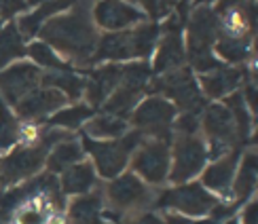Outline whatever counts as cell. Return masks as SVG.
<instances>
[{
    "label": "cell",
    "mask_w": 258,
    "mask_h": 224,
    "mask_svg": "<svg viewBox=\"0 0 258 224\" xmlns=\"http://www.w3.org/2000/svg\"><path fill=\"white\" fill-rule=\"evenodd\" d=\"M248 72L239 66H220L208 74H199V89L206 100H224L245 83Z\"/></svg>",
    "instance_id": "ac0fdd59"
},
{
    "label": "cell",
    "mask_w": 258,
    "mask_h": 224,
    "mask_svg": "<svg viewBox=\"0 0 258 224\" xmlns=\"http://www.w3.org/2000/svg\"><path fill=\"white\" fill-rule=\"evenodd\" d=\"M161 34L157 40V47L153 53V63L150 70L153 74H165L171 70H178L186 63V49H184V30L180 26L178 15L165 17Z\"/></svg>",
    "instance_id": "7c38bea8"
},
{
    "label": "cell",
    "mask_w": 258,
    "mask_h": 224,
    "mask_svg": "<svg viewBox=\"0 0 258 224\" xmlns=\"http://www.w3.org/2000/svg\"><path fill=\"white\" fill-rule=\"evenodd\" d=\"M256 3H258V0H256Z\"/></svg>",
    "instance_id": "b9f144b4"
},
{
    "label": "cell",
    "mask_w": 258,
    "mask_h": 224,
    "mask_svg": "<svg viewBox=\"0 0 258 224\" xmlns=\"http://www.w3.org/2000/svg\"><path fill=\"white\" fill-rule=\"evenodd\" d=\"M250 142H252V146L258 148V123H256V127H254L252 133H250Z\"/></svg>",
    "instance_id": "d590c367"
},
{
    "label": "cell",
    "mask_w": 258,
    "mask_h": 224,
    "mask_svg": "<svg viewBox=\"0 0 258 224\" xmlns=\"http://www.w3.org/2000/svg\"><path fill=\"white\" fill-rule=\"evenodd\" d=\"M102 195L106 203V222L119 224L123 218L153 209L157 190L127 169L102 186Z\"/></svg>",
    "instance_id": "3957f363"
},
{
    "label": "cell",
    "mask_w": 258,
    "mask_h": 224,
    "mask_svg": "<svg viewBox=\"0 0 258 224\" xmlns=\"http://www.w3.org/2000/svg\"><path fill=\"white\" fill-rule=\"evenodd\" d=\"M218 34V15L210 7H197L192 11L184 30L186 61L192 72L208 74L222 66V61L214 55V42H216Z\"/></svg>",
    "instance_id": "277c9868"
},
{
    "label": "cell",
    "mask_w": 258,
    "mask_h": 224,
    "mask_svg": "<svg viewBox=\"0 0 258 224\" xmlns=\"http://www.w3.org/2000/svg\"><path fill=\"white\" fill-rule=\"evenodd\" d=\"M40 81H42V70L36 68L32 61L28 59L15 61L0 70V98L13 108L28 93L40 87Z\"/></svg>",
    "instance_id": "5bb4252c"
},
{
    "label": "cell",
    "mask_w": 258,
    "mask_h": 224,
    "mask_svg": "<svg viewBox=\"0 0 258 224\" xmlns=\"http://www.w3.org/2000/svg\"><path fill=\"white\" fill-rule=\"evenodd\" d=\"M171 151V167H169V182L171 184H186L192 182L206 169L210 155L208 144L203 135H174L169 144Z\"/></svg>",
    "instance_id": "8fae6325"
},
{
    "label": "cell",
    "mask_w": 258,
    "mask_h": 224,
    "mask_svg": "<svg viewBox=\"0 0 258 224\" xmlns=\"http://www.w3.org/2000/svg\"><path fill=\"white\" fill-rule=\"evenodd\" d=\"M119 224H163V216H159L157 211L148 209V211H142V214L123 218Z\"/></svg>",
    "instance_id": "1f68e13d"
},
{
    "label": "cell",
    "mask_w": 258,
    "mask_h": 224,
    "mask_svg": "<svg viewBox=\"0 0 258 224\" xmlns=\"http://www.w3.org/2000/svg\"><path fill=\"white\" fill-rule=\"evenodd\" d=\"M59 182V190L63 197H81L87 195L91 190H95L100 186V178L95 174V167L89 159H83L81 163L68 167L66 172H61L57 176Z\"/></svg>",
    "instance_id": "44dd1931"
},
{
    "label": "cell",
    "mask_w": 258,
    "mask_h": 224,
    "mask_svg": "<svg viewBox=\"0 0 258 224\" xmlns=\"http://www.w3.org/2000/svg\"><path fill=\"white\" fill-rule=\"evenodd\" d=\"M195 224H220V222H216L214 218H210V216H206V218H199Z\"/></svg>",
    "instance_id": "8d00e7d4"
},
{
    "label": "cell",
    "mask_w": 258,
    "mask_h": 224,
    "mask_svg": "<svg viewBox=\"0 0 258 224\" xmlns=\"http://www.w3.org/2000/svg\"><path fill=\"white\" fill-rule=\"evenodd\" d=\"M258 190V148L252 146L239 157V165L235 172L233 188H231V207L235 209L237 205L250 201L252 195Z\"/></svg>",
    "instance_id": "d6986e66"
},
{
    "label": "cell",
    "mask_w": 258,
    "mask_h": 224,
    "mask_svg": "<svg viewBox=\"0 0 258 224\" xmlns=\"http://www.w3.org/2000/svg\"><path fill=\"white\" fill-rule=\"evenodd\" d=\"M222 224H241V222H239V218H237V216H231V218L224 220Z\"/></svg>",
    "instance_id": "f35d334b"
},
{
    "label": "cell",
    "mask_w": 258,
    "mask_h": 224,
    "mask_svg": "<svg viewBox=\"0 0 258 224\" xmlns=\"http://www.w3.org/2000/svg\"><path fill=\"white\" fill-rule=\"evenodd\" d=\"M38 38L70 66H89L98 49L100 30L95 28L85 3H77L66 13L47 19L38 32Z\"/></svg>",
    "instance_id": "6da1fadb"
},
{
    "label": "cell",
    "mask_w": 258,
    "mask_h": 224,
    "mask_svg": "<svg viewBox=\"0 0 258 224\" xmlns=\"http://www.w3.org/2000/svg\"><path fill=\"white\" fill-rule=\"evenodd\" d=\"M68 224H108L106 222V203L102 186L81 197H72L66 203Z\"/></svg>",
    "instance_id": "ffe728a7"
},
{
    "label": "cell",
    "mask_w": 258,
    "mask_h": 224,
    "mask_svg": "<svg viewBox=\"0 0 258 224\" xmlns=\"http://www.w3.org/2000/svg\"><path fill=\"white\" fill-rule=\"evenodd\" d=\"M239 222L241 224H258V197H252L250 201H245Z\"/></svg>",
    "instance_id": "d6a6232c"
},
{
    "label": "cell",
    "mask_w": 258,
    "mask_h": 224,
    "mask_svg": "<svg viewBox=\"0 0 258 224\" xmlns=\"http://www.w3.org/2000/svg\"><path fill=\"white\" fill-rule=\"evenodd\" d=\"M26 40L19 34L15 21H9L0 28V70L15 61L26 59Z\"/></svg>",
    "instance_id": "484cf974"
},
{
    "label": "cell",
    "mask_w": 258,
    "mask_h": 224,
    "mask_svg": "<svg viewBox=\"0 0 258 224\" xmlns=\"http://www.w3.org/2000/svg\"><path fill=\"white\" fill-rule=\"evenodd\" d=\"M144 140V135L129 129L123 137L119 140H108V142H100V140H89V137H81L85 157L89 159L95 167V174L102 180H112L116 176H121L127 172L129 167V159H132L134 151L140 146V142Z\"/></svg>",
    "instance_id": "5b68a950"
},
{
    "label": "cell",
    "mask_w": 258,
    "mask_h": 224,
    "mask_svg": "<svg viewBox=\"0 0 258 224\" xmlns=\"http://www.w3.org/2000/svg\"><path fill=\"white\" fill-rule=\"evenodd\" d=\"M178 116L176 106L161 95H144V100L136 106V110L129 116V127L140 131L144 137L171 142L174 137V121Z\"/></svg>",
    "instance_id": "9c48e42d"
},
{
    "label": "cell",
    "mask_w": 258,
    "mask_h": 224,
    "mask_svg": "<svg viewBox=\"0 0 258 224\" xmlns=\"http://www.w3.org/2000/svg\"><path fill=\"white\" fill-rule=\"evenodd\" d=\"M129 129H132L129 121L112 116V114H106V112H95L91 119L83 125V135L89 137V140L108 142V140H119Z\"/></svg>",
    "instance_id": "7402d4cb"
},
{
    "label": "cell",
    "mask_w": 258,
    "mask_h": 224,
    "mask_svg": "<svg viewBox=\"0 0 258 224\" xmlns=\"http://www.w3.org/2000/svg\"><path fill=\"white\" fill-rule=\"evenodd\" d=\"M220 203L218 197H214L210 190H206L199 182L186 184H171L157 193L155 207L178 214L184 218H206L212 214V209Z\"/></svg>",
    "instance_id": "52a82bcc"
},
{
    "label": "cell",
    "mask_w": 258,
    "mask_h": 224,
    "mask_svg": "<svg viewBox=\"0 0 258 224\" xmlns=\"http://www.w3.org/2000/svg\"><path fill=\"white\" fill-rule=\"evenodd\" d=\"M239 93H241V100L245 104V108L250 110V114L252 116H258V85L245 83L243 91H239Z\"/></svg>",
    "instance_id": "4dcf8cb0"
},
{
    "label": "cell",
    "mask_w": 258,
    "mask_h": 224,
    "mask_svg": "<svg viewBox=\"0 0 258 224\" xmlns=\"http://www.w3.org/2000/svg\"><path fill=\"white\" fill-rule=\"evenodd\" d=\"M243 3H245V0H216V3H214V5H216V7H214V13L220 17V15L229 13V11H233V9H239Z\"/></svg>",
    "instance_id": "836d02e7"
},
{
    "label": "cell",
    "mask_w": 258,
    "mask_h": 224,
    "mask_svg": "<svg viewBox=\"0 0 258 224\" xmlns=\"http://www.w3.org/2000/svg\"><path fill=\"white\" fill-rule=\"evenodd\" d=\"M201 135L208 144L210 159H218L235 148H239L243 142L237 133L231 110L222 102L208 104L201 112Z\"/></svg>",
    "instance_id": "ba28073f"
},
{
    "label": "cell",
    "mask_w": 258,
    "mask_h": 224,
    "mask_svg": "<svg viewBox=\"0 0 258 224\" xmlns=\"http://www.w3.org/2000/svg\"><path fill=\"white\" fill-rule=\"evenodd\" d=\"M214 55L222 61H227L229 66H237V63H243L252 55V45L250 40H239V38L218 34L216 42H214Z\"/></svg>",
    "instance_id": "83f0119b"
},
{
    "label": "cell",
    "mask_w": 258,
    "mask_h": 224,
    "mask_svg": "<svg viewBox=\"0 0 258 224\" xmlns=\"http://www.w3.org/2000/svg\"><path fill=\"white\" fill-rule=\"evenodd\" d=\"M163 224H192L188 218L178 216V214H165L163 216Z\"/></svg>",
    "instance_id": "e575fe53"
},
{
    "label": "cell",
    "mask_w": 258,
    "mask_h": 224,
    "mask_svg": "<svg viewBox=\"0 0 258 224\" xmlns=\"http://www.w3.org/2000/svg\"><path fill=\"white\" fill-rule=\"evenodd\" d=\"M42 87L57 89L63 98L68 100V104L81 102L85 93V77L72 72V70H61V72H42Z\"/></svg>",
    "instance_id": "cb8c5ba5"
},
{
    "label": "cell",
    "mask_w": 258,
    "mask_h": 224,
    "mask_svg": "<svg viewBox=\"0 0 258 224\" xmlns=\"http://www.w3.org/2000/svg\"><path fill=\"white\" fill-rule=\"evenodd\" d=\"M148 89L155 95L169 100L176 106L178 112H192L201 114L206 108V98L199 89V83L195 74L188 66H182L178 70H171L165 74H157L155 79H150Z\"/></svg>",
    "instance_id": "8992f818"
},
{
    "label": "cell",
    "mask_w": 258,
    "mask_h": 224,
    "mask_svg": "<svg viewBox=\"0 0 258 224\" xmlns=\"http://www.w3.org/2000/svg\"><path fill=\"white\" fill-rule=\"evenodd\" d=\"M165 140L144 137L140 146L129 159V172L136 174L148 186L159 188L169 182V167H171V151Z\"/></svg>",
    "instance_id": "30bf717a"
},
{
    "label": "cell",
    "mask_w": 258,
    "mask_h": 224,
    "mask_svg": "<svg viewBox=\"0 0 258 224\" xmlns=\"http://www.w3.org/2000/svg\"><path fill=\"white\" fill-rule=\"evenodd\" d=\"M239 157H241V151L235 148V151L222 155L218 159H212V163H208L206 169L201 172L199 184L206 190H210L214 197L229 199L235 172H237V165H239Z\"/></svg>",
    "instance_id": "2e32d148"
},
{
    "label": "cell",
    "mask_w": 258,
    "mask_h": 224,
    "mask_svg": "<svg viewBox=\"0 0 258 224\" xmlns=\"http://www.w3.org/2000/svg\"><path fill=\"white\" fill-rule=\"evenodd\" d=\"M63 106H68V100L63 98L57 89L42 87L40 85L38 89L28 93L21 102H17L13 106V110L21 123H40L42 125L57 110H61Z\"/></svg>",
    "instance_id": "9a60e30c"
},
{
    "label": "cell",
    "mask_w": 258,
    "mask_h": 224,
    "mask_svg": "<svg viewBox=\"0 0 258 224\" xmlns=\"http://www.w3.org/2000/svg\"><path fill=\"white\" fill-rule=\"evenodd\" d=\"M123 63H102V66L89 70L85 74V104L91 108H102L104 102L110 98V93L121 83Z\"/></svg>",
    "instance_id": "e0dca14e"
},
{
    "label": "cell",
    "mask_w": 258,
    "mask_h": 224,
    "mask_svg": "<svg viewBox=\"0 0 258 224\" xmlns=\"http://www.w3.org/2000/svg\"><path fill=\"white\" fill-rule=\"evenodd\" d=\"M83 3H89V0H83ZM93 3H95V0H93ZM129 3H136V0H129Z\"/></svg>",
    "instance_id": "60d3db41"
},
{
    "label": "cell",
    "mask_w": 258,
    "mask_h": 224,
    "mask_svg": "<svg viewBox=\"0 0 258 224\" xmlns=\"http://www.w3.org/2000/svg\"><path fill=\"white\" fill-rule=\"evenodd\" d=\"M89 13L100 32H123L148 21L144 11L129 0H95Z\"/></svg>",
    "instance_id": "4fadbf2b"
},
{
    "label": "cell",
    "mask_w": 258,
    "mask_h": 224,
    "mask_svg": "<svg viewBox=\"0 0 258 224\" xmlns=\"http://www.w3.org/2000/svg\"><path fill=\"white\" fill-rule=\"evenodd\" d=\"M214 3H216V0H195V7H210Z\"/></svg>",
    "instance_id": "74e56055"
},
{
    "label": "cell",
    "mask_w": 258,
    "mask_h": 224,
    "mask_svg": "<svg viewBox=\"0 0 258 224\" xmlns=\"http://www.w3.org/2000/svg\"><path fill=\"white\" fill-rule=\"evenodd\" d=\"M138 7L157 24L159 19L169 17L174 9H180V0H138Z\"/></svg>",
    "instance_id": "f546056e"
},
{
    "label": "cell",
    "mask_w": 258,
    "mask_h": 224,
    "mask_svg": "<svg viewBox=\"0 0 258 224\" xmlns=\"http://www.w3.org/2000/svg\"><path fill=\"white\" fill-rule=\"evenodd\" d=\"M26 57L28 61H32L36 68H40L42 72H61V70H72L68 61H63L55 51H53L47 42L38 40H30L26 47Z\"/></svg>",
    "instance_id": "4316f807"
},
{
    "label": "cell",
    "mask_w": 258,
    "mask_h": 224,
    "mask_svg": "<svg viewBox=\"0 0 258 224\" xmlns=\"http://www.w3.org/2000/svg\"><path fill=\"white\" fill-rule=\"evenodd\" d=\"M95 114V110L91 108L89 104L85 102H77V104H68L63 106L61 110H57L55 114L47 119V127H55V129H63L74 133L77 129H83V125L87 123L91 116Z\"/></svg>",
    "instance_id": "d4e9b609"
},
{
    "label": "cell",
    "mask_w": 258,
    "mask_h": 224,
    "mask_svg": "<svg viewBox=\"0 0 258 224\" xmlns=\"http://www.w3.org/2000/svg\"><path fill=\"white\" fill-rule=\"evenodd\" d=\"M252 40H254V45H252V51H256V53H258V34H256V36H254Z\"/></svg>",
    "instance_id": "ab89813d"
},
{
    "label": "cell",
    "mask_w": 258,
    "mask_h": 224,
    "mask_svg": "<svg viewBox=\"0 0 258 224\" xmlns=\"http://www.w3.org/2000/svg\"><path fill=\"white\" fill-rule=\"evenodd\" d=\"M161 34L159 24H140L123 32H104L100 34L93 63H127V61H146L153 57L157 40Z\"/></svg>",
    "instance_id": "7a4b0ae2"
},
{
    "label": "cell",
    "mask_w": 258,
    "mask_h": 224,
    "mask_svg": "<svg viewBox=\"0 0 258 224\" xmlns=\"http://www.w3.org/2000/svg\"><path fill=\"white\" fill-rule=\"evenodd\" d=\"M19 127H21V121L17 119L15 110L0 98V157L17 146Z\"/></svg>",
    "instance_id": "f1b7e54d"
},
{
    "label": "cell",
    "mask_w": 258,
    "mask_h": 224,
    "mask_svg": "<svg viewBox=\"0 0 258 224\" xmlns=\"http://www.w3.org/2000/svg\"><path fill=\"white\" fill-rule=\"evenodd\" d=\"M83 159H87L83 151V144L77 135H72L68 140H63L51 148L47 155V161H45V169H47V174L59 176L61 172H66L68 167L81 163Z\"/></svg>",
    "instance_id": "603a6c76"
}]
</instances>
